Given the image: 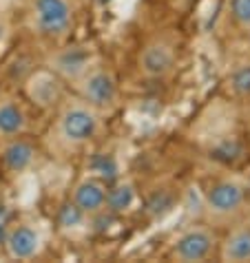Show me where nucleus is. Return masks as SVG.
I'll return each mask as SVG.
<instances>
[{
    "instance_id": "20e7f679",
    "label": "nucleus",
    "mask_w": 250,
    "mask_h": 263,
    "mask_svg": "<svg viewBox=\"0 0 250 263\" xmlns=\"http://www.w3.org/2000/svg\"><path fill=\"white\" fill-rule=\"evenodd\" d=\"M246 203V188L235 179H222L206 193V213L215 219H230L241 213Z\"/></svg>"
},
{
    "instance_id": "6e6552de",
    "label": "nucleus",
    "mask_w": 250,
    "mask_h": 263,
    "mask_svg": "<svg viewBox=\"0 0 250 263\" xmlns=\"http://www.w3.org/2000/svg\"><path fill=\"white\" fill-rule=\"evenodd\" d=\"M73 203H76L86 217L104 213V203H106L104 179H100V177L82 179L76 188H73Z\"/></svg>"
},
{
    "instance_id": "1a4fd4ad",
    "label": "nucleus",
    "mask_w": 250,
    "mask_h": 263,
    "mask_svg": "<svg viewBox=\"0 0 250 263\" xmlns=\"http://www.w3.org/2000/svg\"><path fill=\"white\" fill-rule=\"evenodd\" d=\"M0 159H3V166L9 173L20 175L33 166L35 148L31 142L20 140V137H11V140H5L3 148H0Z\"/></svg>"
},
{
    "instance_id": "6ab92c4d",
    "label": "nucleus",
    "mask_w": 250,
    "mask_h": 263,
    "mask_svg": "<svg viewBox=\"0 0 250 263\" xmlns=\"http://www.w3.org/2000/svg\"><path fill=\"white\" fill-rule=\"evenodd\" d=\"M95 171L100 173V179H113L115 175H117V166H115V162L111 157H106V155H102L100 159H98V164H95Z\"/></svg>"
},
{
    "instance_id": "0eeeda50",
    "label": "nucleus",
    "mask_w": 250,
    "mask_h": 263,
    "mask_svg": "<svg viewBox=\"0 0 250 263\" xmlns=\"http://www.w3.org/2000/svg\"><path fill=\"white\" fill-rule=\"evenodd\" d=\"M175 69V51L162 40L149 42L139 53V71L146 78H166Z\"/></svg>"
},
{
    "instance_id": "ddd939ff",
    "label": "nucleus",
    "mask_w": 250,
    "mask_h": 263,
    "mask_svg": "<svg viewBox=\"0 0 250 263\" xmlns=\"http://www.w3.org/2000/svg\"><path fill=\"white\" fill-rule=\"evenodd\" d=\"M135 203V188L129 181L115 184L111 188H106V203H104V213L120 215L131 210V206Z\"/></svg>"
},
{
    "instance_id": "f8f14e48",
    "label": "nucleus",
    "mask_w": 250,
    "mask_h": 263,
    "mask_svg": "<svg viewBox=\"0 0 250 263\" xmlns=\"http://www.w3.org/2000/svg\"><path fill=\"white\" fill-rule=\"evenodd\" d=\"M222 261H230V263L250 261V228H237L224 239Z\"/></svg>"
},
{
    "instance_id": "4468645a",
    "label": "nucleus",
    "mask_w": 250,
    "mask_h": 263,
    "mask_svg": "<svg viewBox=\"0 0 250 263\" xmlns=\"http://www.w3.org/2000/svg\"><path fill=\"white\" fill-rule=\"evenodd\" d=\"M86 69H89V55L82 53L80 49L67 51V53L58 55V60H56V71H60L67 78L78 80L80 76H84Z\"/></svg>"
},
{
    "instance_id": "9d476101",
    "label": "nucleus",
    "mask_w": 250,
    "mask_h": 263,
    "mask_svg": "<svg viewBox=\"0 0 250 263\" xmlns=\"http://www.w3.org/2000/svg\"><path fill=\"white\" fill-rule=\"evenodd\" d=\"M5 248L11 259H18V261L33 259L40 250V235L31 226H16V228L7 235Z\"/></svg>"
},
{
    "instance_id": "39448f33",
    "label": "nucleus",
    "mask_w": 250,
    "mask_h": 263,
    "mask_svg": "<svg viewBox=\"0 0 250 263\" xmlns=\"http://www.w3.org/2000/svg\"><path fill=\"white\" fill-rule=\"evenodd\" d=\"M212 248H215V235L208 228H190L173 243L171 257L182 263L204 261L212 254Z\"/></svg>"
},
{
    "instance_id": "aec40b11",
    "label": "nucleus",
    "mask_w": 250,
    "mask_h": 263,
    "mask_svg": "<svg viewBox=\"0 0 250 263\" xmlns=\"http://www.w3.org/2000/svg\"><path fill=\"white\" fill-rule=\"evenodd\" d=\"M5 221H7V208L0 206V228L5 226Z\"/></svg>"
},
{
    "instance_id": "2eb2a0df",
    "label": "nucleus",
    "mask_w": 250,
    "mask_h": 263,
    "mask_svg": "<svg viewBox=\"0 0 250 263\" xmlns=\"http://www.w3.org/2000/svg\"><path fill=\"white\" fill-rule=\"evenodd\" d=\"M230 89L235 96L248 98L250 96V64H241L230 76Z\"/></svg>"
},
{
    "instance_id": "7ed1b4c3",
    "label": "nucleus",
    "mask_w": 250,
    "mask_h": 263,
    "mask_svg": "<svg viewBox=\"0 0 250 263\" xmlns=\"http://www.w3.org/2000/svg\"><path fill=\"white\" fill-rule=\"evenodd\" d=\"M78 93L89 106L104 111L115 106L117 102V82L106 69H86L84 76L78 78Z\"/></svg>"
},
{
    "instance_id": "f03ea898",
    "label": "nucleus",
    "mask_w": 250,
    "mask_h": 263,
    "mask_svg": "<svg viewBox=\"0 0 250 263\" xmlns=\"http://www.w3.org/2000/svg\"><path fill=\"white\" fill-rule=\"evenodd\" d=\"M31 20L35 33L60 40L73 27V5L71 0H33Z\"/></svg>"
},
{
    "instance_id": "9b49d317",
    "label": "nucleus",
    "mask_w": 250,
    "mask_h": 263,
    "mask_svg": "<svg viewBox=\"0 0 250 263\" xmlns=\"http://www.w3.org/2000/svg\"><path fill=\"white\" fill-rule=\"evenodd\" d=\"M27 130V115L13 100H0V140L20 137Z\"/></svg>"
},
{
    "instance_id": "a211bd4d",
    "label": "nucleus",
    "mask_w": 250,
    "mask_h": 263,
    "mask_svg": "<svg viewBox=\"0 0 250 263\" xmlns=\"http://www.w3.org/2000/svg\"><path fill=\"white\" fill-rule=\"evenodd\" d=\"M230 13L239 25L250 27V0H233L230 3Z\"/></svg>"
},
{
    "instance_id": "423d86ee",
    "label": "nucleus",
    "mask_w": 250,
    "mask_h": 263,
    "mask_svg": "<svg viewBox=\"0 0 250 263\" xmlns=\"http://www.w3.org/2000/svg\"><path fill=\"white\" fill-rule=\"evenodd\" d=\"M25 91H27L29 100H31L33 104L42 106V108H51L62 100L60 78H58L53 71H47V69H40V71L31 73L29 80L25 82Z\"/></svg>"
},
{
    "instance_id": "f257e3e1",
    "label": "nucleus",
    "mask_w": 250,
    "mask_h": 263,
    "mask_svg": "<svg viewBox=\"0 0 250 263\" xmlns=\"http://www.w3.org/2000/svg\"><path fill=\"white\" fill-rule=\"evenodd\" d=\"M100 130V111L86 102H69L62 106L56 124V135L67 148L89 144Z\"/></svg>"
},
{
    "instance_id": "f3484780",
    "label": "nucleus",
    "mask_w": 250,
    "mask_h": 263,
    "mask_svg": "<svg viewBox=\"0 0 250 263\" xmlns=\"http://www.w3.org/2000/svg\"><path fill=\"white\" fill-rule=\"evenodd\" d=\"M171 208H173V195L166 193V191L155 193L149 199V203H146V210H149L153 217H162L164 213H168Z\"/></svg>"
},
{
    "instance_id": "dca6fc26",
    "label": "nucleus",
    "mask_w": 250,
    "mask_h": 263,
    "mask_svg": "<svg viewBox=\"0 0 250 263\" xmlns=\"http://www.w3.org/2000/svg\"><path fill=\"white\" fill-rule=\"evenodd\" d=\"M84 219L86 215L80 210L76 203H67V206H62L60 208V215H58V223H60V228H78V226H82L84 223Z\"/></svg>"
}]
</instances>
